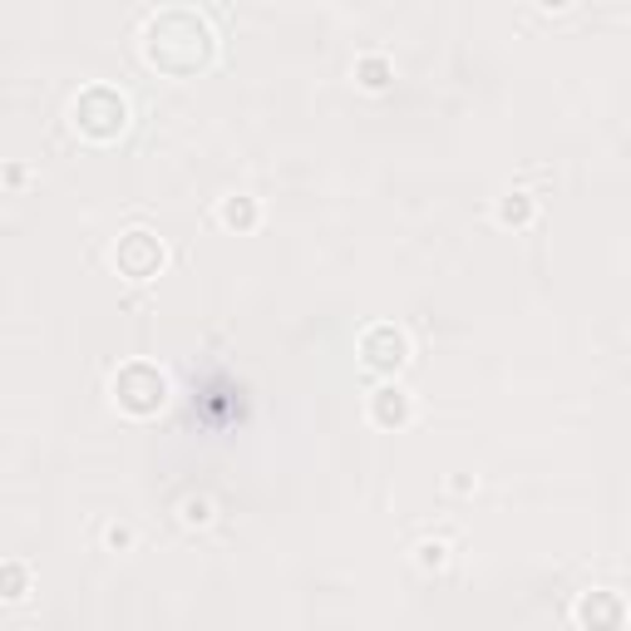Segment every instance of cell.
I'll use <instances>...</instances> for the list:
<instances>
[{"label":"cell","mask_w":631,"mask_h":631,"mask_svg":"<svg viewBox=\"0 0 631 631\" xmlns=\"http://www.w3.org/2000/svg\"><path fill=\"white\" fill-rule=\"evenodd\" d=\"M573 617H577V631H622L627 602H622V592H612V587H592V592L577 597Z\"/></svg>","instance_id":"6"},{"label":"cell","mask_w":631,"mask_h":631,"mask_svg":"<svg viewBox=\"0 0 631 631\" xmlns=\"http://www.w3.org/2000/svg\"><path fill=\"white\" fill-rule=\"evenodd\" d=\"M355 355H361V365L371 375L395 381V375L409 365V335L399 331L395 321H371L361 331V341H355Z\"/></svg>","instance_id":"4"},{"label":"cell","mask_w":631,"mask_h":631,"mask_svg":"<svg viewBox=\"0 0 631 631\" xmlns=\"http://www.w3.org/2000/svg\"><path fill=\"white\" fill-rule=\"evenodd\" d=\"M178 518H183V528H207V523L217 518L213 499H207V493H188V499L178 503Z\"/></svg>","instance_id":"12"},{"label":"cell","mask_w":631,"mask_h":631,"mask_svg":"<svg viewBox=\"0 0 631 631\" xmlns=\"http://www.w3.org/2000/svg\"><path fill=\"white\" fill-rule=\"evenodd\" d=\"M109 395H114V405H119L124 415L153 419V415H163L168 409L173 385H168V375L158 371L153 361H124L119 371L109 375Z\"/></svg>","instance_id":"3"},{"label":"cell","mask_w":631,"mask_h":631,"mask_svg":"<svg viewBox=\"0 0 631 631\" xmlns=\"http://www.w3.org/2000/svg\"><path fill=\"white\" fill-rule=\"evenodd\" d=\"M133 543H139L133 523H109V528H104V548L109 553H133Z\"/></svg>","instance_id":"14"},{"label":"cell","mask_w":631,"mask_h":631,"mask_svg":"<svg viewBox=\"0 0 631 631\" xmlns=\"http://www.w3.org/2000/svg\"><path fill=\"white\" fill-rule=\"evenodd\" d=\"M25 597H30V563L6 557L0 563V602H25Z\"/></svg>","instance_id":"11"},{"label":"cell","mask_w":631,"mask_h":631,"mask_svg":"<svg viewBox=\"0 0 631 631\" xmlns=\"http://www.w3.org/2000/svg\"><path fill=\"white\" fill-rule=\"evenodd\" d=\"M25 168H20V163H10V168H0V183H6V188H20V183H25Z\"/></svg>","instance_id":"15"},{"label":"cell","mask_w":631,"mask_h":631,"mask_svg":"<svg viewBox=\"0 0 631 631\" xmlns=\"http://www.w3.org/2000/svg\"><path fill=\"white\" fill-rule=\"evenodd\" d=\"M133 124L129 94L119 84H84V89L69 99V129L89 143H114L124 139Z\"/></svg>","instance_id":"2"},{"label":"cell","mask_w":631,"mask_h":631,"mask_svg":"<svg viewBox=\"0 0 631 631\" xmlns=\"http://www.w3.org/2000/svg\"><path fill=\"white\" fill-rule=\"evenodd\" d=\"M143 60L168 79H193L217 60V30L203 10L193 6H163L143 20Z\"/></svg>","instance_id":"1"},{"label":"cell","mask_w":631,"mask_h":631,"mask_svg":"<svg viewBox=\"0 0 631 631\" xmlns=\"http://www.w3.org/2000/svg\"><path fill=\"white\" fill-rule=\"evenodd\" d=\"M409 419H415V395L405 391V385H395V381H381L371 391V425L375 429H405Z\"/></svg>","instance_id":"7"},{"label":"cell","mask_w":631,"mask_h":631,"mask_svg":"<svg viewBox=\"0 0 631 631\" xmlns=\"http://www.w3.org/2000/svg\"><path fill=\"white\" fill-rule=\"evenodd\" d=\"M493 217H499V227L523 233V227H533V217H538V197L523 193V188H509V193L493 203Z\"/></svg>","instance_id":"9"},{"label":"cell","mask_w":631,"mask_h":631,"mask_svg":"<svg viewBox=\"0 0 631 631\" xmlns=\"http://www.w3.org/2000/svg\"><path fill=\"white\" fill-rule=\"evenodd\" d=\"M114 267H119V277H129V281H153L158 271L168 267L163 237L149 233V227H129V233L114 242Z\"/></svg>","instance_id":"5"},{"label":"cell","mask_w":631,"mask_h":631,"mask_svg":"<svg viewBox=\"0 0 631 631\" xmlns=\"http://www.w3.org/2000/svg\"><path fill=\"white\" fill-rule=\"evenodd\" d=\"M445 563H449V543L445 538H425L415 548V567H425V573H439Z\"/></svg>","instance_id":"13"},{"label":"cell","mask_w":631,"mask_h":631,"mask_svg":"<svg viewBox=\"0 0 631 631\" xmlns=\"http://www.w3.org/2000/svg\"><path fill=\"white\" fill-rule=\"evenodd\" d=\"M351 75H355L361 89L381 94V89H391V84H395V65H391V55H381V50H365V55H355Z\"/></svg>","instance_id":"10"},{"label":"cell","mask_w":631,"mask_h":631,"mask_svg":"<svg viewBox=\"0 0 631 631\" xmlns=\"http://www.w3.org/2000/svg\"><path fill=\"white\" fill-rule=\"evenodd\" d=\"M261 223V203L252 193H227L217 197V227H227V233H252V227Z\"/></svg>","instance_id":"8"}]
</instances>
